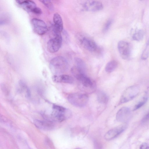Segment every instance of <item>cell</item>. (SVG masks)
I'll use <instances>...</instances> for the list:
<instances>
[{"label":"cell","instance_id":"6da1fadb","mask_svg":"<svg viewBox=\"0 0 149 149\" xmlns=\"http://www.w3.org/2000/svg\"><path fill=\"white\" fill-rule=\"evenodd\" d=\"M72 113L69 109L62 106L53 104L52 111L50 116L45 119L53 122H61L70 117Z\"/></svg>","mask_w":149,"mask_h":149},{"label":"cell","instance_id":"7a4b0ae2","mask_svg":"<svg viewBox=\"0 0 149 149\" xmlns=\"http://www.w3.org/2000/svg\"><path fill=\"white\" fill-rule=\"evenodd\" d=\"M77 39L79 44L85 49L93 54H99L101 49L96 42L87 36L82 33L77 34Z\"/></svg>","mask_w":149,"mask_h":149},{"label":"cell","instance_id":"3957f363","mask_svg":"<svg viewBox=\"0 0 149 149\" xmlns=\"http://www.w3.org/2000/svg\"><path fill=\"white\" fill-rule=\"evenodd\" d=\"M50 68L54 75H60L68 69V64L67 60L64 57L59 56L53 58L50 61Z\"/></svg>","mask_w":149,"mask_h":149},{"label":"cell","instance_id":"277c9868","mask_svg":"<svg viewBox=\"0 0 149 149\" xmlns=\"http://www.w3.org/2000/svg\"><path fill=\"white\" fill-rule=\"evenodd\" d=\"M69 102L72 105L78 107H83L87 104L88 96L85 94L80 93H72L68 97Z\"/></svg>","mask_w":149,"mask_h":149},{"label":"cell","instance_id":"5b68a950","mask_svg":"<svg viewBox=\"0 0 149 149\" xmlns=\"http://www.w3.org/2000/svg\"><path fill=\"white\" fill-rule=\"evenodd\" d=\"M140 91V88L137 85H134L128 87L122 95L119 104L124 103L131 100L138 95Z\"/></svg>","mask_w":149,"mask_h":149},{"label":"cell","instance_id":"8992f818","mask_svg":"<svg viewBox=\"0 0 149 149\" xmlns=\"http://www.w3.org/2000/svg\"><path fill=\"white\" fill-rule=\"evenodd\" d=\"M80 88L83 91L87 93H91L95 90L96 86L95 81L85 75L78 80Z\"/></svg>","mask_w":149,"mask_h":149},{"label":"cell","instance_id":"52a82bcc","mask_svg":"<svg viewBox=\"0 0 149 149\" xmlns=\"http://www.w3.org/2000/svg\"><path fill=\"white\" fill-rule=\"evenodd\" d=\"M82 11L90 12H96L102 10L103 6L101 2L96 0L85 1L80 5Z\"/></svg>","mask_w":149,"mask_h":149},{"label":"cell","instance_id":"ba28073f","mask_svg":"<svg viewBox=\"0 0 149 149\" xmlns=\"http://www.w3.org/2000/svg\"><path fill=\"white\" fill-rule=\"evenodd\" d=\"M54 37L50 39L47 43L48 51L51 53L57 52L61 47L62 42L61 33L54 35Z\"/></svg>","mask_w":149,"mask_h":149},{"label":"cell","instance_id":"9c48e42d","mask_svg":"<svg viewBox=\"0 0 149 149\" xmlns=\"http://www.w3.org/2000/svg\"><path fill=\"white\" fill-rule=\"evenodd\" d=\"M31 23L33 30L37 34L42 35L47 32V26L43 21L39 19L34 18L31 20Z\"/></svg>","mask_w":149,"mask_h":149},{"label":"cell","instance_id":"30bf717a","mask_svg":"<svg viewBox=\"0 0 149 149\" xmlns=\"http://www.w3.org/2000/svg\"><path fill=\"white\" fill-rule=\"evenodd\" d=\"M118 50L121 58L126 60L129 59L131 53V48L130 44L125 41H120L118 44Z\"/></svg>","mask_w":149,"mask_h":149},{"label":"cell","instance_id":"8fae6325","mask_svg":"<svg viewBox=\"0 0 149 149\" xmlns=\"http://www.w3.org/2000/svg\"><path fill=\"white\" fill-rule=\"evenodd\" d=\"M132 112L130 109L127 107H123L117 112L116 118L118 122L126 123L130 119Z\"/></svg>","mask_w":149,"mask_h":149},{"label":"cell","instance_id":"7c38bea8","mask_svg":"<svg viewBox=\"0 0 149 149\" xmlns=\"http://www.w3.org/2000/svg\"><path fill=\"white\" fill-rule=\"evenodd\" d=\"M127 125L124 124L113 128L108 131L104 135L106 140H112L121 133L126 128Z\"/></svg>","mask_w":149,"mask_h":149},{"label":"cell","instance_id":"4fadbf2b","mask_svg":"<svg viewBox=\"0 0 149 149\" xmlns=\"http://www.w3.org/2000/svg\"><path fill=\"white\" fill-rule=\"evenodd\" d=\"M53 21L54 24L53 30L54 35L61 33L63 29V23L61 16L58 13H55L53 16Z\"/></svg>","mask_w":149,"mask_h":149},{"label":"cell","instance_id":"5bb4252c","mask_svg":"<svg viewBox=\"0 0 149 149\" xmlns=\"http://www.w3.org/2000/svg\"><path fill=\"white\" fill-rule=\"evenodd\" d=\"M17 4L24 10L28 12H33L37 7L36 4L31 0H16Z\"/></svg>","mask_w":149,"mask_h":149},{"label":"cell","instance_id":"9a60e30c","mask_svg":"<svg viewBox=\"0 0 149 149\" xmlns=\"http://www.w3.org/2000/svg\"><path fill=\"white\" fill-rule=\"evenodd\" d=\"M53 122L46 120H35L34 121V123L37 127L40 129L46 130H51L54 127Z\"/></svg>","mask_w":149,"mask_h":149},{"label":"cell","instance_id":"2e32d148","mask_svg":"<svg viewBox=\"0 0 149 149\" xmlns=\"http://www.w3.org/2000/svg\"><path fill=\"white\" fill-rule=\"evenodd\" d=\"M53 81L55 83H63L71 84L74 82V79L71 76L66 74L54 75L52 77Z\"/></svg>","mask_w":149,"mask_h":149},{"label":"cell","instance_id":"e0dca14e","mask_svg":"<svg viewBox=\"0 0 149 149\" xmlns=\"http://www.w3.org/2000/svg\"><path fill=\"white\" fill-rule=\"evenodd\" d=\"M97 98L98 102L102 104H107L109 100L107 95L104 92L100 91L97 94Z\"/></svg>","mask_w":149,"mask_h":149},{"label":"cell","instance_id":"ac0fdd59","mask_svg":"<svg viewBox=\"0 0 149 149\" xmlns=\"http://www.w3.org/2000/svg\"><path fill=\"white\" fill-rule=\"evenodd\" d=\"M19 84L20 91L24 93L26 97H30L31 95V92L26 85L22 81H19Z\"/></svg>","mask_w":149,"mask_h":149},{"label":"cell","instance_id":"d6986e66","mask_svg":"<svg viewBox=\"0 0 149 149\" xmlns=\"http://www.w3.org/2000/svg\"><path fill=\"white\" fill-rule=\"evenodd\" d=\"M75 66L79 69L86 73V67L84 61L78 57L74 58Z\"/></svg>","mask_w":149,"mask_h":149},{"label":"cell","instance_id":"ffe728a7","mask_svg":"<svg viewBox=\"0 0 149 149\" xmlns=\"http://www.w3.org/2000/svg\"><path fill=\"white\" fill-rule=\"evenodd\" d=\"M118 65L117 61L115 60H112L108 62L106 64L105 71L108 73H110L113 71Z\"/></svg>","mask_w":149,"mask_h":149},{"label":"cell","instance_id":"44dd1931","mask_svg":"<svg viewBox=\"0 0 149 149\" xmlns=\"http://www.w3.org/2000/svg\"><path fill=\"white\" fill-rule=\"evenodd\" d=\"M148 97V94L146 93L140 101L135 105L133 110L136 111L142 107L147 102Z\"/></svg>","mask_w":149,"mask_h":149},{"label":"cell","instance_id":"7402d4cb","mask_svg":"<svg viewBox=\"0 0 149 149\" xmlns=\"http://www.w3.org/2000/svg\"><path fill=\"white\" fill-rule=\"evenodd\" d=\"M144 36V33L143 31L139 30L136 31L133 35L132 39L136 41H139L142 40Z\"/></svg>","mask_w":149,"mask_h":149},{"label":"cell","instance_id":"603a6c76","mask_svg":"<svg viewBox=\"0 0 149 149\" xmlns=\"http://www.w3.org/2000/svg\"><path fill=\"white\" fill-rule=\"evenodd\" d=\"M149 56V39L148 41L146 47L143 51L141 56L142 59L145 60L147 59Z\"/></svg>","mask_w":149,"mask_h":149},{"label":"cell","instance_id":"cb8c5ba5","mask_svg":"<svg viewBox=\"0 0 149 149\" xmlns=\"http://www.w3.org/2000/svg\"><path fill=\"white\" fill-rule=\"evenodd\" d=\"M10 16L7 14H4L1 16L0 18V25H3L9 22L10 20Z\"/></svg>","mask_w":149,"mask_h":149},{"label":"cell","instance_id":"d4e9b609","mask_svg":"<svg viewBox=\"0 0 149 149\" xmlns=\"http://www.w3.org/2000/svg\"><path fill=\"white\" fill-rule=\"evenodd\" d=\"M46 7L50 10H52L54 9V6L51 1L48 0L40 1Z\"/></svg>","mask_w":149,"mask_h":149},{"label":"cell","instance_id":"484cf974","mask_svg":"<svg viewBox=\"0 0 149 149\" xmlns=\"http://www.w3.org/2000/svg\"><path fill=\"white\" fill-rule=\"evenodd\" d=\"M113 22V20L111 19L108 20L105 24L103 29L104 32L105 33L107 32L110 28Z\"/></svg>","mask_w":149,"mask_h":149},{"label":"cell","instance_id":"4316f807","mask_svg":"<svg viewBox=\"0 0 149 149\" xmlns=\"http://www.w3.org/2000/svg\"><path fill=\"white\" fill-rule=\"evenodd\" d=\"M141 122L143 125H146L149 123V111L144 116Z\"/></svg>","mask_w":149,"mask_h":149},{"label":"cell","instance_id":"83f0119b","mask_svg":"<svg viewBox=\"0 0 149 149\" xmlns=\"http://www.w3.org/2000/svg\"><path fill=\"white\" fill-rule=\"evenodd\" d=\"M94 143V147L95 149H103L102 145L99 142L95 140Z\"/></svg>","mask_w":149,"mask_h":149},{"label":"cell","instance_id":"f1b7e54d","mask_svg":"<svg viewBox=\"0 0 149 149\" xmlns=\"http://www.w3.org/2000/svg\"><path fill=\"white\" fill-rule=\"evenodd\" d=\"M139 149H149V144L147 143H143L141 145Z\"/></svg>","mask_w":149,"mask_h":149},{"label":"cell","instance_id":"f546056e","mask_svg":"<svg viewBox=\"0 0 149 149\" xmlns=\"http://www.w3.org/2000/svg\"><path fill=\"white\" fill-rule=\"evenodd\" d=\"M33 13L38 15H40L42 13V11L40 8L37 7L34 10Z\"/></svg>","mask_w":149,"mask_h":149},{"label":"cell","instance_id":"4dcf8cb0","mask_svg":"<svg viewBox=\"0 0 149 149\" xmlns=\"http://www.w3.org/2000/svg\"><path fill=\"white\" fill-rule=\"evenodd\" d=\"M79 149V148H76V149Z\"/></svg>","mask_w":149,"mask_h":149}]
</instances>
